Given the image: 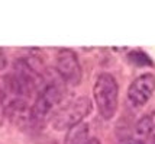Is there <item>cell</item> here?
<instances>
[{
	"label": "cell",
	"mask_w": 155,
	"mask_h": 144,
	"mask_svg": "<svg viewBox=\"0 0 155 144\" xmlns=\"http://www.w3.org/2000/svg\"><path fill=\"white\" fill-rule=\"evenodd\" d=\"M117 96L119 86L116 79L110 73H100L93 86V98L103 119L109 121L115 117L117 109Z\"/></svg>",
	"instance_id": "6da1fadb"
},
{
	"label": "cell",
	"mask_w": 155,
	"mask_h": 144,
	"mask_svg": "<svg viewBox=\"0 0 155 144\" xmlns=\"http://www.w3.org/2000/svg\"><path fill=\"white\" fill-rule=\"evenodd\" d=\"M90 111H91V101L87 96H80L57 111L51 124L57 131L70 130L74 125L83 122V119L90 114Z\"/></svg>",
	"instance_id": "7a4b0ae2"
},
{
	"label": "cell",
	"mask_w": 155,
	"mask_h": 144,
	"mask_svg": "<svg viewBox=\"0 0 155 144\" xmlns=\"http://www.w3.org/2000/svg\"><path fill=\"white\" fill-rule=\"evenodd\" d=\"M61 101V90L54 83H48L42 89L35 99L34 105L31 106L29 121L34 124L44 122L47 117L54 111V108Z\"/></svg>",
	"instance_id": "3957f363"
},
{
	"label": "cell",
	"mask_w": 155,
	"mask_h": 144,
	"mask_svg": "<svg viewBox=\"0 0 155 144\" xmlns=\"http://www.w3.org/2000/svg\"><path fill=\"white\" fill-rule=\"evenodd\" d=\"M57 71L62 80L70 86H78L81 83L83 70L80 60L73 50L62 48L57 54Z\"/></svg>",
	"instance_id": "277c9868"
},
{
	"label": "cell",
	"mask_w": 155,
	"mask_h": 144,
	"mask_svg": "<svg viewBox=\"0 0 155 144\" xmlns=\"http://www.w3.org/2000/svg\"><path fill=\"white\" fill-rule=\"evenodd\" d=\"M155 92V76L145 73L136 77L128 89V99L134 106H142L151 99Z\"/></svg>",
	"instance_id": "5b68a950"
},
{
	"label": "cell",
	"mask_w": 155,
	"mask_h": 144,
	"mask_svg": "<svg viewBox=\"0 0 155 144\" xmlns=\"http://www.w3.org/2000/svg\"><path fill=\"white\" fill-rule=\"evenodd\" d=\"M88 141V124L80 122L67 131L64 144H86Z\"/></svg>",
	"instance_id": "8992f818"
},
{
	"label": "cell",
	"mask_w": 155,
	"mask_h": 144,
	"mask_svg": "<svg viewBox=\"0 0 155 144\" xmlns=\"http://www.w3.org/2000/svg\"><path fill=\"white\" fill-rule=\"evenodd\" d=\"M155 128V121L152 115H145L142 117L135 125V137L136 140H142V138L148 137L149 134L154 131Z\"/></svg>",
	"instance_id": "52a82bcc"
},
{
	"label": "cell",
	"mask_w": 155,
	"mask_h": 144,
	"mask_svg": "<svg viewBox=\"0 0 155 144\" xmlns=\"http://www.w3.org/2000/svg\"><path fill=\"white\" fill-rule=\"evenodd\" d=\"M128 60L132 64H135L138 67H145V66H152V60L149 58L148 54H145L141 50H134L128 54Z\"/></svg>",
	"instance_id": "ba28073f"
},
{
	"label": "cell",
	"mask_w": 155,
	"mask_h": 144,
	"mask_svg": "<svg viewBox=\"0 0 155 144\" xmlns=\"http://www.w3.org/2000/svg\"><path fill=\"white\" fill-rule=\"evenodd\" d=\"M3 119H5V99L0 92V125L3 124Z\"/></svg>",
	"instance_id": "9c48e42d"
},
{
	"label": "cell",
	"mask_w": 155,
	"mask_h": 144,
	"mask_svg": "<svg viewBox=\"0 0 155 144\" xmlns=\"http://www.w3.org/2000/svg\"><path fill=\"white\" fill-rule=\"evenodd\" d=\"M7 66V60H6V55L3 53V50L0 48V70H5Z\"/></svg>",
	"instance_id": "30bf717a"
},
{
	"label": "cell",
	"mask_w": 155,
	"mask_h": 144,
	"mask_svg": "<svg viewBox=\"0 0 155 144\" xmlns=\"http://www.w3.org/2000/svg\"><path fill=\"white\" fill-rule=\"evenodd\" d=\"M119 144H143L142 140H136V138H129V140H125V141H122Z\"/></svg>",
	"instance_id": "8fae6325"
},
{
	"label": "cell",
	"mask_w": 155,
	"mask_h": 144,
	"mask_svg": "<svg viewBox=\"0 0 155 144\" xmlns=\"http://www.w3.org/2000/svg\"><path fill=\"white\" fill-rule=\"evenodd\" d=\"M86 144H100V141L97 138H88V141Z\"/></svg>",
	"instance_id": "7c38bea8"
}]
</instances>
